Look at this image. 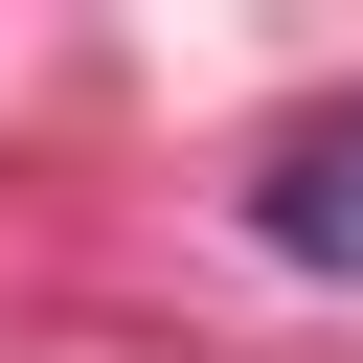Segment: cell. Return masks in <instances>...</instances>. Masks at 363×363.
Segmentation results:
<instances>
[{"label": "cell", "instance_id": "cell-1", "mask_svg": "<svg viewBox=\"0 0 363 363\" xmlns=\"http://www.w3.org/2000/svg\"><path fill=\"white\" fill-rule=\"evenodd\" d=\"M250 227H272L295 272H363V113H295L272 182H250Z\"/></svg>", "mask_w": 363, "mask_h": 363}]
</instances>
